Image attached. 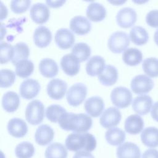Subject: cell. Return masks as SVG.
<instances>
[{
	"label": "cell",
	"instance_id": "cell-45",
	"mask_svg": "<svg viewBox=\"0 0 158 158\" xmlns=\"http://www.w3.org/2000/svg\"><path fill=\"white\" fill-rule=\"evenodd\" d=\"M151 114L152 118L156 122H158V101L153 104L151 109Z\"/></svg>",
	"mask_w": 158,
	"mask_h": 158
},
{
	"label": "cell",
	"instance_id": "cell-13",
	"mask_svg": "<svg viewBox=\"0 0 158 158\" xmlns=\"http://www.w3.org/2000/svg\"><path fill=\"white\" fill-rule=\"evenodd\" d=\"M30 14L31 20L35 23L43 24L46 23L49 19L50 11L47 5L44 3L38 2L31 6Z\"/></svg>",
	"mask_w": 158,
	"mask_h": 158
},
{
	"label": "cell",
	"instance_id": "cell-4",
	"mask_svg": "<svg viewBox=\"0 0 158 158\" xmlns=\"http://www.w3.org/2000/svg\"><path fill=\"white\" fill-rule=\"evenodd\" d=\"M130 44V38L128 34L122 31L113 33L109 38L107 46L114 53H121L125 51Z\"/></svg>",
	"mask_w": 158,
	"mask_h": 158
},
{
	"label": "cell",
	"instance_id": "cell-36",
	"mask_svg": "<svg viewBox=\"0 0 158 158\" xmlns=\"http://www.w3.org/2000/svg\"><path fill=\"white\" fill-rule=\"evenodd\" d=\"M35 152L33 145L27 141L22 142L17 145L15 154L17 158H31Z\"/></svg>",
	"mask_w": 158,
	"mask_h": 158
},
{
	"label": "cell",
	"instance_id": "cell-10",
	"mask_svg": "<svg viewBox=\"0 0 158 158\" xmlns=\"http://www.w3.org/2000/svg\"><path fill=\"white\" fill-rule=\"evenodd\" d=\"M67 89V83L59 78L51 80L47 85V93L53 99L59 100L62 99L65 94Z\"/></svg>",
	"mask_w": 158,
	"mask_h": 158
},
{
	"label": "cell",
	"instance_id": "cell-26",
	"mask_svg": "<svg viewBox=\"0 0 158 158\" xmlns=\"http://www.w3.org/2000/svg\"><path fill=\"white\" fill-rule=\"evenodd\" d=\"M142 143L147 147L156 148L158 146V128L149 127L144 128L141 133Z\"/></svg>",
	"mask_w": 158,
	"mask_h": 158
},
{
	"label": "cell",
	"instance_id": "cell-43",
	"mask_svg": "<svg viewBox=\"0 0 158 158\" xmlns=\"http://www.w3.org/2000/svg\"><path fill=\"white\" fill-rule=\"evenodd\" d=\"M142 158H158V150L149 149L144 152Z\"/></svg>",
	"mask_w": 158,
	"mask_h": 158
},
{
	"label": "cell",
	"instance_id": "cell-12",
	"mask_svg": "<svg viewBox=\"0 0 158 158\" xmlns=\"http://www.w3.org/2000/svg\"><path fill=\"white\" fill-rule=\"evenodd\" d=\"M78 59L73 54H67L60 59V67L62 70L69 76H74L80 71V64Z\"/></svg>",
	"mask_w": 158,
	"mask_h": 158
},
{
	"label": "cell",
	"instance_id": "cell-3",
	"mask_svg": "<svg viewBox=\"0 0 158 158\" xmlns=\"http://www.w3.org/2000/svg\"><path fill=\"white\" fill-rule=\"evenodd\" d=\"M44 116V106L43 102L35 99L29 102L25 109V118L31 125L41 123Z\"/></svg>",
	"mask_w": 158,
	"mask_h": 158
},
{
	"label": "cell",
	"instance_id": "cell-39",
	"mask_svg": "<svg viewBox=\"0 0 158 158\" xmlns=\"http://www.w3.org/2000/svg\"><path fill=\"white\" fill-rule=\"evenodd\" d=\"M1 88H8L11 86L15 81L16 73L9 69H1L0 72Z\"/></svg>",
	"mask_w": 158,
	"mask_h": 158
},
{
	"label": "cell",
	"instance_id": "cell-48",
	"mask_svg": "<svg viewBox=\"0 0 158 158\" xmlns=\"http://www.w3.org/2000/svg\"><path fill=\"white\" fill-rule=\"evenodd\" d=\"M126 1H108V2L111 3L114 5H121L123 3H125Z\"/></svg>",
	"mask_w": 158,
	"mask_h": 158
},
{
	"label": "cell",
	"instance_id": "cell-29",
	"mask_svg": "<svg viewBox=\"0 0 158 158\" xmlns=\"http://www.w3.org/2000/svg\"><path fill=\"white\" fill-rule=\"evenodd\" d=\"M125 133L120 128L114 127L108 129L105 133L107 142L112 146H120L125 140Z\"/></svg>",
	"mask_w": 158,
	"mask_h": 158
},
{
	"label": "cell",
	"instance_id": "cell-46",
	"mask_svg": "<svg viewBox=\"0 0 158 158\" xmlns=\"http://www.w3.org/2000/svg\"><path fill=\"white\" fill-rule=\"evenodd\" d=\"M46 2L48 6L52 8H57L62 6L65 2V1H46Z\"/></svg>",
	"mask_w": 158,
	"mask_h": 158
},
{
	"label": "cell",
	"instance_id": "cell-33",
	"mask_svg": "<svg viewBox=\"0 0 158 158\" xmlns=\"http://www.w3.org/2000/svg\"><path fill=\"white\" fill-rule=\"evenodd\" d=\"M67 151L61 143H54L51 144L46 149V158H67Z\"/></svg>",
	"mask_w": 158,
	"mask_h": 158
},
{
	"label": "cell",
	"instance_id": "cell-41",
	"mask_svg": "<svg viewBox=\"0 0 158 158\" xmlns=\"http://www.w3.org/2000/svg\"><path fill=\"white\" fill-rule=\"evenodd\" d=\"M30 4L29 0H13L10 2V9L15 14H21L26 12Z\"/></svg>",
	"mask_w": 158,
	"mask_h": 158
},
{
	"label": "cell",
	"instance_id": "cell-27",
	"mask_svg": "<svg viewBox=\"0 0 158 158\" xmlns=\"http://www.w3.org/2000/svg\"><path fill=\"white\" fill-rule=\"evenodd\" d=\"M2 106L7 112H15L20 104V98L17 93L14 91H7L2 98Z\"/></svg>",
	"mask_w": 158,
	"mask_h": 158
},
{
	"label": "cell",
	"instance_id": "cell-16",
	"mask_svg": "<svg viewBox=\"0 0 158 158\" xmlns=\"http://www.w3.org/2000/svg\"><path fill=\"white\" fill-rule=\"evenodd\" d=\"M70 28L77 35H84L90 31L91 24L89 20L85 17L77 15L73 17L70 20Z\"/></svg>",
	"mask_w": 158,
	"mask_h": 158
},
{
	"label": "cell",
	"instance_id": "cell-1",
	"mask_svg": "<svg viewBox=\"0 0 158 158\" xmlns=\"http://www.w3.org/2000/svg\"><path fill=\"white\" fill-rule=\"evenodd\" d=\"M58 123L64 130L72 131L77 133H85L91 128L93 120L88 114L67 112L60 117Z\"/></svg>",
	"mask_w": 158,
	"mask_h": 158
},
{
	"label": "cell",
	"instance_id": "cell-34",
	"mask_svg": "<svg viewBox=\"0 0 158 158\" xmlns=\"http://www.w3.org/2000/svg\"><path fill=\"white\" fill-rule=\"evenodd\" d=\"M33 70L34 65L30 60H23L15 64V73L20 78H25L30 76Z\"/></svg>",
	"mask_w": 158,
	"mask_h": 158
},
{
	"label": "cell",
	"instance_id": "cell-11",
	"mask_svg": "<svg viewBox=\"0 0 158 158\" xmlns=\"http://www.w3.org/2000/svg\"><path fill=\"white\" fill-rule=\"evenodd\" d=\"M40 84L33 78H28L23 81L19 88L20 96L25 99H31L35 98L40 90Z\"/></svg>",
	"mask_w": 158,
	"mask_h": 158
},
{
	"label": "cell",
	"instance_id": "cell-17",
	"mask_svg": "<svg viewBox=\"0 0 158 158\" xmlns=\"http://www.w3.org/2000/svg\"><path fill=\"white\" fill-rule=\"evenodd\" d=\"M33 37L35 44L43 48L50 44L52 40V34L48 27L40 25L35 30Z\"/></svg>",
	"mask_w": 158,
	"mask_h": 158
},
{
	"label": "cell",
	"instance_id": "cell-21",
	"mask_svg": "<svg viewBox=\"0 0 158 158\" xmlns=\"http://www.w3.org/2000/svg\"><path fill=\"white\" fill-rule=\"evenodd\" d=\"M152 105V98L146 94H143L136 97L132 102L133 110L141 115L147 114L150 111Z\"/></svg>",
	"mask_w": 158,
	"mask_h": 158
},
{
	"label": "cell",
	"instance_id": "cell-9",
	"mask_svg": "<svg viewBox=\"0 0 158 158\" xmlns=\"http://www.w3.org/2000/svg\"><path fill=\"white\" fill-rule=\"evenodd\" d=\"M137 14L136 11L128 7L120 9L116 15L117 24L122 28H127L132 27L136 22Z\"/></svg>",
	"mask_w": 158,
	"mask_h": 158
},
{
	"label": "cell",
	"instance_id": "cell-14",
	"mask_svg": "<svg viewBox=\"0 0 158 158\" xmlns=\"http://www.w3.org/2000/svg\"><path fill=\"white\" fill-rule=\"evenodd\" d=\"M104 107L105 105L103 99L98 96L88 98L84 104L85 109L88 115L93 117H98L102 114Z\"/></svg>",
	"mask_w": 158,
	"mask_h": 158
},
{
	"label": "cell",
	"instance_id": "cell-47",
	"mask_svg": "<svg viewBox=\"0 0 158 158\" xmlns=\"http://www.w3.org/2000/svg\"><path fill=\"white\" fill-rule=\"evenodd\" d=\"M1 20H3L4 19H6L7 16V9L5 6H4L2 2H1Z\"/></svg>",
	"mask_w": 158,
	"mask_h": 158
},
{
	"label": "cell",
	"instance_id": "cell-44",
	"mask_svg": "<svg viewBox=\"0 0 158 158\" xmlns=\"http://www.w3.org/2000/svg\"><path fill=\"white\" fill-rule=\"evenodd\" d=\"M73 158H94V157L89 152L81 150L77 152Z\"/></svg>",
	"mask_w": 158,
	"mask_h": 158
},
{
	"label": "cell",
	"instance_id": "cell-30",
	"mask_svg": "<svg viewBox=\"0 0 158 158\" xmlns=\"http://www.w3.org/2000/svg\"><path fill=\"white\" fill-rule=\"evenodd\" d=\"M123 61L128 65H138L143 59V54L140 50L135 48L127 49L122 54Z\"/></svg>",
	"mask_w": 158,
	"mask_h": 158
},
{
	"label": "cell",
	"instance_id": "cell-42",
	"mask_svg": "<svg viewBox=\"0 0 158 158\" xmlns=\"http://www.w3.org/2000/svg\"><path fill=\"white\" fill-rule=\"evenodd\" d=\"M146 21L148 25L153 28L158 27V10L149 11L146 16Z\"/></svg>",
	"mask_w": 158,
	"mask_h": 158
},
{
	"label": "cell",
	"instance_id": "cell-8",
	"mask_svg": "<svg viewBox=\"0 0 158 158\" xmlns=\"http://www.w3.org/2000/svg\"><path fill=\"white\" fill-rule=\"evenodd\" d=\"M122 118L121 112L118 109L115 107H110L106 109L100 117V123L106 128H112L117 126Z\"/></svg>",
	"mask_w": 158,
	"mask_h": 158
},
{
	"label": "cell",
	"instance_id": "cell-20",
	"mask_svg": "<svg viewBox=\"0 0 158 158\" xmlns=\"http://www.w3.org/2000/svg\"><path fill=\"white\" fill-rule=\"evenodd\" d=\"M118 158H140L139 148L132 142H126L120 145L117 149Z\"/></svg>",
	"mask_w": 158,
	"mask_h": 158
},
{
	"label": "cell",
	"instance_id": "cell-49",
	"mask_svg": "<svg viewBox=\"0 0 158 158\" xmlns=\"http://www.w3.org/2000/svg\"><path fill=\"white\" fill-rule=\"evenodd\" d=\"M154 40L156 44L158 46V29L155 31L154 35Z\"/></svg>",
	"mask_w": 158,
	"mask_h": 158
},
{
	"label": "cell",
	"instance_id": "cell-38",
	"mask_svg": "<svg viewBox=\"0 0 158 158\" xmlns=\"http://www.w3.org/2000/svg\"><path fill=\"white\" fill-rule=\"evenodd\" d=\"M142 67L144 73L150 77H158V59L146 58L143 60Z\"/></svg>",
	"mask_w": 158,
	"mask_h": 158
},
{
	"label": "cell",
	"instance_id": "cell-5",
	"mask_svg": "<svg viewBox=\"0 0 158 158\" xmlns=\"http://www.w3.org/2000/svg\"><path fill=\"white\" fill-rule=\"evenodd\" d=\"M87 95V87L82 83H77L71 86L66 93L68 103L77 107L81 104Z\"/></svg>",
	"mask_w": 158,
	"mask_h": 158
},
{
	"label": "cell",
	"instance_id": "cell-28",
	"mask_svg": "<svg viewBox=\"0 0 158 158\" xmlns=\"http://www.w3.org/2000/svg\"><path fill=\"white\" fill-rule=\"evenodd\" d=\"M41 74L46 78H52L57 75L59 70L57 64L52 59L44 58L39 64Z\"/></svg>",
	"mask_w": 158,
	"mask_h": 158
},
{
	"label": "cell",
	"instance_id": "cell-2",
	"mask_svg": "<svg viewBox=\"0 0 158 158\" xmlns=\"http://www.w3.org/2000/svg\"><path fill=\"white\" fill-rule=\"evenodd\" d=\"M65 144L67 149L70 151L78 152L84 150L91 152L96 147V140L95 137L89 133H73L67 136Z\"/></svg>",
	"mask_w": 158,
	"mask_h": 158
},
{
	"label": "cell",
	"instance_id": "cell-25",
	"mask_svg": "<svg viewBox=\"0 0 158 158\" xmlns=\"http://www.w3.org/2000/svg\"><path fill=\"white\" fill-rule=\"evenodd\" d=\"M118 78L117 69L111 65H106L102 72L98 75V80L105 86H112L116 83Z\"/></svg>",
	"mask_w": 158,
	"mask_h": 158
},
{
	"label": "cell",
	"instance_id": "cell-18",
	"mask_svg": "<svg viewBox=\"0 0 158 158\" xmlns=\"http://www.w3.org/2000/svg\"><path fill=\"white\" fill-rule=\"evenodd\" d=\"M54 136L53 129L49 125L43 124L37 128L35 134V139L39 145L46 146L52 141Z\"/></svg>",
	"mask_w": 158,
	"mask_h": 158
},
{
	"label": "cell",
	"instance_id": "cell-40",
	"mask_svg": "<svg viewBox=\"0 0 158 158\" xmlns=\"http://www.w3.org/2000/svg\"><path fill=\"white\" fill-rule=\"evenodd\" d=\"M1 48V57L0 62L1 64L7 63L11 60L13 57V46L6 42L1 41L0 44Z\"/></svg>",
	"mask_w": 158,
	"mask_h": 158
},
{
	"label": "cell",
	"instance_id": "cell-19",
	"mask_svg": "<svg viewBox=\"0 0 158 158\" xmlns=\"http://www.w3.org/2000/svg\"><path fill=\"white\" fill-rule=\"evenodd\" d=\"M9 133L15 138H22L26 135L28 131V126L26 122L19 118H13L7 123Z\"/></svg>",
	"mask_w": 158,
	"mask_h": 158
},
{
	"label": "cell",
	"instance_id": "cell-6",
	"mask_svg": "<svg viewBox=\"0 0 158 158\" xmlns=\"http://www.w3.org/2000/svg\"><path fill=\"white\" fill-rule=\"evenodd\" d=\"M133 98L129 89L124 86L114 88L110 93L112 104L118 108H125L129 106Z\"/></svg>",
	"mask_w": 158,
	"mask_h": 158
},
{
	"label": "cell",
	"instance_id": "cell-31",
	"mask_svg": "<svg viewBox=\"0 0 158 158\" xmlns=\"http://www.w3.org/2000/svg\"><path fill=\"white\" fill-rule=\"evenodd\" d=\"M130 38L136 45H143L149 40V35L145 28L141 26L133 27L130 31Z\"/></svg>",
	"mask_w": 158,
	"mask_h": 158
},
{
	"label": "cell",
	"instance_id": "cell-32",
	"mask_svg": "<svg viewBox=\"0 0 158 158\" xmlns=\"http://www.w3.org/2000/svg\"><path fill=\"white\" fill-rule=\"evenodd\" d=\"M13 57L11 62L14 65L23 60H27L29 56L30 49L28 45L23 42L17 43L13 46Z\"/></svg>",
	"mask_w": 158,
	"mask_h": 158
},
{
	"label": "cell",
	"instance_id": "cell-23",
	"mask_svg": "<svg viewBox=\"0 0 158 158\" xmlns=\"http://www.w3.org/2000/svg\"><path fill=\"white\" fill-rule=\"evenodd\" d=\"M125 131L131 135H137L143 129L144 121L138 114H132L128 116L124 123Z\"/></svg>",
	"mask_w": 158,
	"mask_h": 158
},
{
	"label": "cell",
	"instance_id": "cell-35",
	"mask_svg": "<svg viewBox=\"0 0 158 158\" xmlns=\"http://www.w3.org/2000/svg\"><path fill=\"white\" fill-rule=\"evenodd\" d=\"M72 54L75 56L80 62L89 59L91 55V48L85 43H76L72 49Z\"/></svg>",
	"mask_w": 158,
	"mask_h": 158
},
{
	"label": "cell",
	"instance_id": "cell-37",
	"mask_svg": "<svg viewBox=\"0 0 158 158\" xmlns=\"http://www.w3.org/2000/svg\"><path fill=\"white\" fill-rule=\"evenodd\" d=\"M67 112V110L61 106L52 104L49 106L46 109V116L47 118L52 122H58L60 117Z\"/></svg>",
	"mask_w": 158,
	"mask_h": 158
},
{
	"label": "cell",
	"instance_id": "cell-24",
	"mask_svg": "<svg viewBox=\"0 0 158 158\" xmlns=\"http://www.w3.org/2000/svg\"><path fill=\"white\" fill-rule=\"evenodd\" d=\"M105 67V60L100 56H94L88 60L86 71L88 75L94 77L99 75Z\"/></svg>",
	"mask_w": 158,
	"mask_h": 158
},
{
	"label": "cell",
	"instance_id": "cell-22",
	"mask_svg": "<svg viewBox=\"0 0 158 158\" xmlns=\"http://www.w3.org/2000/svg\"><path fill=\"white\" fill-rule=\"evenodd\" d=\"M86 14L89 20L95 22H100L106 17V10L102 4L93 2L88 6Z\"/></svg>",
	"mask_w": 158,
	"mask_h": 158
},
{
	"label": "cell",
	"instance_id": "cell-7",
	"mask_svg": "<svg viewBox=\"0 0 158 158\" xmlns=\"http://www.w3.org/2000/svg\"><path fill=\"white\" fill-rule=\"evenodd\" d=\"M154 81L146 75H138L131 80L130 86L132 91L137 94L149 93L154 87Z\"/></svg>",
	"mask_w": 158,
	"mask_h": 158
},
{
	"label": "cell",
	"instance_id": "cell-15",
	"mask_svg": "<svg viewBox=\"0 0 158 158\" xmlns=\"http://www.w3.org/2000/svg\"><path fill=\"white\" fill-rule=\"evenodd\" d=\"M54 40L57 46L63 49L71 48L75 41L73 33L66 28L59 29L56 33Z\"/></svg>",
	"mask_w": 158,
	"mask_h": 158
}]
</instances>
